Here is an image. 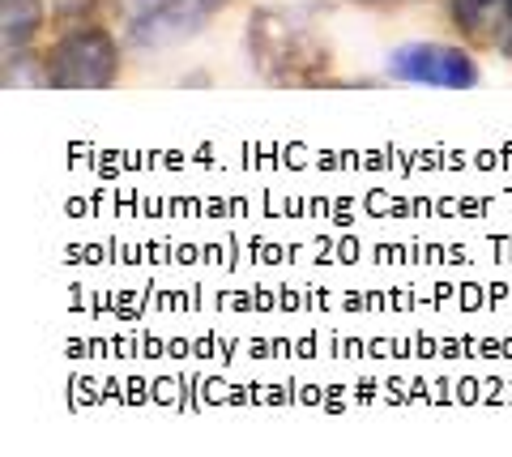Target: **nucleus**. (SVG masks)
Returning <instances> with one entry per match:
<instances>
[{
    "label": "nucleus",
    "mask_w": 512,
    "mask_h": 457,
    "mask_svg": "<svg viewBox=\"0 0 512 457\" xmlns=\"http://www.w3.org/2000/svg\"><path fill=\"white\" fill-rule=\"evenodd\" d=\"M244 56L265 86H329L333 52L282 9H252Z\"/></svg>",
    "instance_id": "nucleus-1"
},
{
    "label": "nucleus",
    "mask_w": 512,
    "mask_h": 457,
    "mask_svg": "<svg viewBox=\"0 0 512 457\" xmlns=\"http://www.w3.org/2000/svg\"><path fill=\"white\" fill-rule=\"evenodd\" d=\"M124 73V43L103 18L60 22L35 52V82L47 90H111Z\"/></svg>",
    "instance_id": "nucleus-2"
},
{
    "label": "nucleus",
    "mask_w": 512,
    "mask_h": 457,
    "mask_svg": "<svg viewBox=\"0 0 512 457\" xmlns=\"http://www.w3.org/2000/svg\"><path fill=\"white\" fill-rule=\"evenodd\" d=\"M235 0H128L124 5V43L137 52H163L197 39Z\"/></svg>",
    "instance_id": "nucleus-3"
},
{
    "label": "nucleus",
    "mask_w": 512,
    "mask_h": 457,
    "mask_svg": "<svg viewBox=\"0 0 512 457\" xmlns=\"http://www.w3.org/2000/svg\"><path fill=\"white\" fill-rule=\"evenodd\" d=\"M384 73L406 86H436V90H474L483 82V65H478L470 43H402L389 52Z\"/></svg>",
    "instance_id": "nucleus-4"
},
{
    "label": "nucleus",
    "mask_w": 512,
    "mask_h": 457,
    "mask_svg": "<svg viewBox=\"0 0 512 457\" xmlns=\"http://www.w3.org/2000/svg\"><path fill=\"white\" fill-rule=\"evenodd\" d=\"M444 18L474 52H487V47L495 52L512 26V0H444Z\"/></svg>",
    "instance_id": "nucleus-5"
},
{
    "label": "nucleus",
    "mask_w": 512,
    "mask_h": 457,
    "mask_svg": "<svg viewBox=\"0 0 512 457\" xmlns=\"http://www.w3.org/2000/svg\"><path fill=\"white\" fill-rule=\"evenodd\" d=\"M47 18H52L47 0H0V56H5V69L35 56Z\"/></svg>",
    "instance_id": "nucleus-6"
},
{
    "label": "nucleus",
    "mask_w": 512,
    "mask_h": 457,
    "mask_svg": "<svg viewBox=\"0 0 512 457\" xmlns=\"http://www.w3.org/2000/svg\"><path fill=\"white\" fill-rule=\"evenodd\" d=\"M350 5H363V9H402L410 0H350Z\"/></svg>",
    "instance_id": "nucleus-7"
}]
</instances>
